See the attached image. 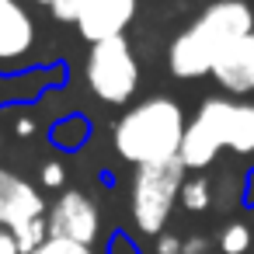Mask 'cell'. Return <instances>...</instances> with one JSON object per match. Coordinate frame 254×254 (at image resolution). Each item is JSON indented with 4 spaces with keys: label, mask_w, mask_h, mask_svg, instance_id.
Wrapping results in <instances>:
<instances>
[{
    "label": "cell",
    "mask_w": 254,
    "mask_h": 254,
    "mask_svg": "<svg viewBox=\"0 0 254 254\" xmlns=\"http://www.w3.org/2000/svg\"><path fill=\"white\" fill-rule=\"evenodd\" d=\"M251 32H254V4L251 0H212V4L171 42L167 66L181 80L212 73L216 60L237 39H244Z\"/></svg>",
    "instance_id": "cell-1"
},
{
    "label": "cell",
    "mask_w": 254,
    "mask_h": 254,
    "mask_svg": "<svg viewBox=\"0 0 254 254\" xmlns=\"http://www.w3.org/2000/svg\"><path fill=\"white\" fill-rule=\"evenodd\" d=\"M185 112L171 98H146L132 105L115 126V150L136 167L164 164L181 153L185 143Z\"/></svg>",
    "instance_id": "cell-2"
},
{
    "label": "cell",
    "mask_w": 254,
    "mask_h": 254,
    "mask_svg": "<svg viewBox=\"0 0 254 254\" xmlns=\"http://www.w3.org/2000/svg\"><path fill=\"white\" fill-rule=\"evenodd\" d=\"M223 146L244 157H254V105L251 101L205 98L198 115L185 129V143L178 157L185 171H202L216 160Z\"/></svg>",
    "instance_id": "cell-3"
},
{
    "label": "cell",
    "mask_w": 254,
    "mask_h": 254,
    "mask_svg": "<svg viewBox=\"0 0 254 254\" xmlns=\"http://www.w3.org/2000/svg\"><path fill=\"white\" fill-rule=\"evenodd\" d=\"M181 185H185V164L181 157L164 160V164H150V167H136L132 174V195H129V209L136 226L146 237H160L178 198H181Z\"/></svg>",
    "instance_id": "cell-4"
},
{
    "label": "cell",
    "mask_w": 254,
    "mask_h": 254,
    "mask_svg": "<svg viewBox=\"0 0 254 254\" xmlns=\"http://www.w3.org/2000/svg\"><path fill=\"white\" fill-rule=\"evenodd\" d=\"M87 84L108 105H126L139 84V63L126 39H108L87 53Z\"/></svg>",
    "instance_id": "cell-5"
},
{
    "label": "cell",
    "mask_w": 254,
    "mask_h": 254,
    "mask_svg": "<svg viewBox=\"0 0 254 254\" xmlns=\"http://www.w3.org/2000/svg\"><path fill=\"white\" fill-rule=\"evenodd\" d=\"M46 223H49V237L77 240L84 247H91L98 240V230H101L98 205L84 191H63L53 202V209L46 212Z\"/></svg>",
    "instance_id": "cell-6"
},
{
    "label": "cell",
    "mask_w": 254,
    "mask_h": 254,
    "mask_svg": "<svg viewBox=\"0 0 254 254\" xmlns=\"http://www.w3.org/2000/svg\"><path fill=\"white\" fill-rule=\"evenodd\" d=\"M132 18H136V0H84L77 28L91 46H98L108 39H122Z\"/></svg>",
    "instance_id": "cell-7"
},
{
    "label": "cell",
    "mask_w": 254,
    "mask_h": 254,
    "mask_svg": "<svg viewBox=\"0 0 254 254\" xmlns=\"http://www.w3.org/2000/svg\"><path fill=\"white\" fill-rule=\"evenodd\" d=\"M35 219H46V198L39 195V188H32L14 171L0 167V226L18 230Z\"/></svg>",
    "instance_id": "cell-8"
},
{
    "label": "cell",
    "mask_w": 254,
    "mask_h": 254,
    "mask_svg": "<svg viewBox=\"0 0 254 254\" xmlns=\"http://www.w3.org/2000/svg\"><path fill=\"white\" fill-rule=\"evenodd\" d=\"M212 80L233 94V98H244L254 91V32L237 39L212 66Z\"/></svg>",
    "instance_id": "cell-9"
},
{
    "label": "cell",
    "mask_w": 254,
    "mask_h": 254,
    "mask_svg": "<svg viewBox=\"0 0 254 254\" xmlns=\"http://www.w3.org/2000/svg\"><path fill=\"white\" fill-rule=\"evenodd\" d=\"M35 46V21L18 0H0V60H18Z\"/></svg>",
    "instance_id": "cell-10"
},
{
    "label": "cell",
    "mask_w": 254,
    "mask_h": 254,
    "mask_svg": "<svg viewBox=\"0 0 254 254\" xmlns=\"http://www.w3.org/2000/svg\"><path fill=\"white\" fill-rule=\"evenodd\" d=\"M251 226L247 223H226L223 233H219V251L223 254H247L251 247Z\"/></svg>",
    "instance_id": "cell-11"
},
{
    "label": "cell",
    "mask_w": 254,
    "mask_h": 254,
    "mask_svg": "<svg viewBox=\"0 0 254 254\" xmlns=\"http://www.w3.org/2000/svg\"><path fill=\"white\" fill-rule=\"evenodd\" d=\"M178 202H181L188 212H202V209H209V202H212V195H209V181H205V178H191V181H185Z\"/></svg>",
    "instance_id": "cell-12"
},
{
    "label": "cell",
    "mask_w": 254,
    "mask_h": 254,
    "mask_svg": "<svg viewBox=\"0 0 254 254\" xmlns=\"http://www.w3.org/2000/svg\"><path fill=\"white\" fill-rule=\"evenodd\" d=\"M11 233H14V240H18V251H21V254H32L35 247H42V244L49 240V223H46V219H35V223H25V226L11 230Z\"/></svg>",
    "instance_id": "cell-13"
},
{
    "label": "cell",
    "mask_w": 254,
    "mask_h": 254,
    "mask_svg": "<svg viewBox=\"0 0 254 254\" xmlns=\"http://www.w3.org/2000/svg\"><path fill=\"white\" fill-rule=\"evenodd\" d=\"M32 254H94L91 247L77 244V240H63V237H49L42 247H35Z\"/></svg>",
    "instance_id": "cell-14"
},
{
    "label": "cell",
    "mask_w": 254,
    "mask_h": 254,
    "mask_svg": "<svg viewBox=\"0 0 254 254\" xmlns=\"http://www.w3.org/2000/svg\"><path fill=\"white\" fill-rule=\"evenodd\" d=\"M80 7H84V0H53V14H56V21H73V25H77Z\"/></svg>",
    "instance_id": "cell-15"
},
{
    "label": "cell",
    "mask_w": 254,
    "mask_h": 254,
    "mask_svg": "<svg viewBox=\"0 0 254 254\" xmlns=\"http://www.w3.org/2000/svg\"><path fill=\"white\" fill-rule=\"evenodd\" d=\"M63 181H66V171H63V164L49 160V164L42 167V185H46V188H60Z\"/></svg>",
    "instance_id": "cell-16"
},
{
    "label": "cell",
    "mask_w": 254,
    "mask_h": 254,
    "mask_svg": "<svg viewBox=\"0 0 254 254\" xmlns=\"http://www.w3.org/2000/svg\"><path fill=\"white\" fill-rule=\"evenodd\" d=\"M108 254H139V247H136L126 233H115L112 244H108Z\"/></svg>",
    "instance_id": "cell-17"
},
{
    "label": "cell",
    "mask_w": 254,
    "mask_h": 254,
    "mask_svg": "<svg viewBox=\"0 0 254 254\" xmlns=\"http://www.w3.org/2000/svg\"><path fill=\"white\" fill-rule=\"evenodd\" d=\"M0 254H21V251H18L14 233H11V230H4V226H0Z\"/></svg>",
    "instance_id": "cell-18"
},
{
    "label": "cell",
    "mask_w": 254,
    "mask_h": 254,
    "mask_svg": "<svg viewBox=\"0 0 254 254\" xmlns=\"http://www.w3.org/2000/svg\"><path fill=\"white\" fill-rule=\"evenodd\" d=\"M174 251H181V240L171 237V233H164V237L157 240V254H174Z\"/></svg>",
    "instance_id": "cell-19"
},
{
    "label": "cell",
    "mask_w": 254,
    "mask_h": 254,
    "mask_svg": "<svg viewBox=\"0 0 254 254\" xmlns=\"http://www.w3.org/2000/svg\"><path fill=\"white\" fill-rule=\"evenodd\" d=\"M181 254H205V240H202V237H191V240H185Z\"/></svg>",
    "instance_id": "cell-20"
},
{
    "label": "cell",
    "mask_w": 254,
    "mask_h": 254,
    "mask_svg": "<svg viewBox=\"0 0 254 254\" xmlns=\"http://www.w3.org/2000/svg\"><path fill=\"white\" fill-rule=\"evenodd\" d=\"M32 129H35L32 119H21V122H18V136H32Z\"/></svg>",
    "instance_id": "cell-21"
},
{
    "label": "cell",
    "mask_w": 254,
    "mask_h": 254,
    "mask_svg": "<svg viewBox=\"0 0 254 254\" xmlns=\"http://www.w3.org/2000/svg\"><path fill=\"white\" fill-rule=\"evenodd\" d=\"M35 4H46V7H53V0H35Z\"/></svg>",
    "instance_id": "cell-22"
},
{
    "label": "cell",
    "mask_w": 254,
    "mask_h": 254,
    "mask_svg": "<svg viewBox=\"0 0 254 254\" xmlns=\"http://www.w3.org/2000/svg\"><path fill=\"white\" fill-rule=\"evenodd\" d=\"M174 254H181V251H174Z\"/></svg>",
    "instance_id": "cell-23"
}]
</instances>
